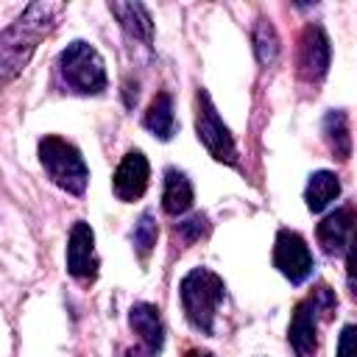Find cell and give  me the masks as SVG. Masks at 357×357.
Wrapping results in <instances>:
<instances>
[{
    "mask_svg": "<svg viewBox=\"0 0 357 357\" xmlns=\"http://www.w3.org/2000/svg\"><path fill=\"white\" fill-rule=\"evenodd\" d=\"M61 3H31L25 11L0 33V73L3 84L14 81V75L28 64L39 39L56 28L61 14Z\"/></svg>",
    "mask_w": 357,
    "mask_h": 357,
    "instance_id": "1",
    "label": "cell"
},
{
    "mask_svg": "<svg viewBox=\"0 0 357 357\" xmlns=\"http://www.w3.org/2000/svg\"><path fill=\"white\" fill-rule=\"evenodd\" d=\"M178 296H181V307H184L190 326L209 335L215 326L218 307L226 296L223 279L209 268H192L184 273V279L178 284Z\"/></svg>",
    "mask_w": 357,
    "mask_h": 357,
    "instance_id": "2",
    "label": "cell"
},
{
    "mask_svg": "<svg viewBox=\"0 0 357 357\" xmlns=\"http://www.w3.org/2000/svg\"><path fill=\"white\" fill-rule=\"evenodd\" d=\"M36 151H39V162H42L47 178L56 187H61L70 195H84V190L89 184V167L73 142H67L64 137L47 134L39 139Z\"/></svg>",
    "mask_w": 357,
    "mask_h": 357,
    "instance_id": "3",
    "label": "cell"
},
{
    "mask_svg": "<svg viewBox=\"0 0 357 357\" xmlns=\"http://www.w3.org/2000/svg\"><path fill=\"white\" fill-rule=\"evenodd\" d=\"M59 75H61L64 86L75 95H100L106 89L103 56L84 39L70 42L59 53Z\"/></svg>",
    "mask_w": 357,
    "mask_h": 357,
    "instance_id": "4",
    "label": "cell"
},
{
    "mask_svg": "<svg viewBox=\"0 0 357 357\" xmlns=\"http://www.w3.org/2000/svg\"><path fill=\"white\" fill-rule=\"evenodd\" d=\"M195 134L204 142V148L212 153V159L226 162V165H237L234 137H231L229 126L220 120L206 89H198V95H195Z\"/></svg>",
    "mask_w": 357,
    "mask_h": 357,
    "instance_id": "5",
    "label": "cell"
},
{
    "mask_svg": "<svg viewBox=\"0 0 357 357\" xmlns=\"http://www.w3.org/2000/svg\"><path fill=\"white\" fill-rule=\"evenodd\" d=\"M273 265L290 284H301V282L310 279V273L315 268V259H312V251H310L307 240L298 231L279 229L276 243H273Z\"/></svg>",
    "mask_w": 357,
    "mask_h": 357,
    "instance_id": "6",
    "label": "cell"
},
{
    "mask_svg": "<svg viewBox=\"0 0 357 357\" xmlns=\"http://www.w3.org/2000/svg\"><path fill=\"white\" fill-rule=\"evenodd\" d=\"M329 59H332V47H329L326 31L315 22L304 25V31L298 36V56H296L301 81L318 84L329 70Z\"/></svg>",
    "mask_w": 357,
    "mask_h": 357,
    "instance_id": "7",
    "label": "cell"
},
{
    "mask_svg": "<svg viewBox=\"0 0 357 357\" xmlns=\"http://www.w3.org/2000/svg\"><path fill=\"white\" fill-rule=\"evenodd\" d=\"M67 273L84 284L98 276V254H95V231L89 223L75 220L67 237Z\"/></svg>",
    "mask_w": 357,
    "mask_h": 357,
    "instance_id": "8",
    "label": "cell"
},
{
    "mask_svg": "<svg viewBox=\"0 0 357 357\" xmlns=\"http://www.w3.org/2000/svg\"><path fill=\"white\" fill-rule=\"evenodd\" d=\"M148 178H151V167H148L145 153H142L139 148H131V151L120 159V165H117V170H114V176H112L114 195H117L120 201L131 204V201H137V198L145 195Z\"/></svg>",
    "mask_w": 357,
    "mask_h": 357,
    "instance_id": "9",
    "label": "cell"
},
{
    "mask_svg": "<svg viewBox=\"0 0 357 357\" xmlns=\"http://www.w3.org/2000/svg\"><path fill=\"white\" fill-rule=\"evenodd\" d=\"M354 231H357V212L351 206H340L318 223L315 237H318V245L324 248V254L337 257V254H346Z\"/></svg>",
    "mask_w": 357,
    "mask_h": 357,
    "instance_id": "10",
    "label": "cell"
},
{
    "mask_svg": "<svg viewBox=\"0 0 357 357\" xmlns=\"http://www.w3.org/2000/svg\"><path fill=\"white\" fill-rule=\"evenodd\" d=\"M315 326H318V312L307 296L293 307V318H290V329H287V340H290V349L296 357H315V351H318Z\"/></svg>",
    "mask_w": 357,
    "mask_h": 357,
    "instance_id": "11",
    "label": "cell"
},
{
    "mask_svg": "<svg viewBox=\"0 0 357 357\" xmlns=\"http://www.w3.org/2000/svg\"><path fill=\"white\" fill-rule=\"evenodd\" d=\"M128 324L134 329V335H139L142 349H148L151 354H159L165 346V324L159 315V307L148 304V301H137L128 310Z\"/></svg>",
    "mask_w": 357,
    "mask_h": 357,
    "instance_id": "12",
    "label": "cell"
},
{
    "mask_svg": "<svg viewBox=\"0 0 357 357\" xmlns=\"http://www.w3.org/2000/svg\"><path fill=\"white\" fill-rule=\"evenodd\" d=\"M192 206V181L184 170L167 167L165 170V187H162V209L167 215H184Z\"/></svg>",
    "mask_w": 357,
    "mask_h": 357,
    "instance_id": "13",
    "label": "cell"
},
{
    "mask_svg": "<svg viewBox=\"0 0 357 357\" xmlns=\"http://www.w3.org/2000/svg\"><path fill=\"white\" fill-rule=\"evenodd\" d=\"M109 11L120 20V25L126 28L128 36H134L145 45L153 42V20L142 3H109Z\"/></svg>",
    "mask_w": 357,
    "mask_h": 357,
    "instance_id": "14",
    "label": "cell"
},
{
    "mask_svg": "<svg viewBox=\"0 0 357 357\" xmlns=\"http://www.w3.org/2000/svg\"><path fill=\"white\" fill-rule=\"evenodd\" d=\"M142 126L159 137L162 142H167L176 134V112H173V98L170 92H159L153 95V100L148 103V112L142 117Z\"/></svg>",
    "mask_w": 357,
    "mask_h": 357,
    "instance_id": "15",
    "label": "cell"
},
{
    "mask_svg": "<svg viewBox=\"0 0 357 357\" xmlns=\"http://www.w3.org/2000/svg\"><path fill=\"white\" fill-rule=\"evenodd\" d=\"M321 131H324V142L335 159L343 162L351 156V134H349V120H346L343 109H329L324 114Z\"/></svg>",
    "mask_w": 357,
    "mask_h": 357,
    "instance_id": "16",
    "label": "cell"
},
{
    "mask_svg": "<svg viewBox=\"0 0 357 357\" xmlns=\"http://www.w3.org/2000/svg\"><path fill=\"white\" fill-rule=\"evenodd\" d=\"M340 195V178L332 170H315L304 187V204L310 212H324Z\"/></svg>",
    "mask_w": 357,
    "mask_h": 357,
    "instance_id": "17",
    "label": "cell"
},
{
    "mask_svg": "<svg viewBox=\"0 0 357 357\" xmlns=\"http://www.w3.org/2000/svg\"><path fill=\"white\" fill-rule=\"evenodd\" d=\"M279 50H282L279 47V33H276L273 22L259 17L257 25H254V53H257V61L262 67H271V64H276Z\"/></svg>",
    "mask_w": 357,
    "mask_h": 357,
    "instance_id": "18",
    "label": "cell"
},
{
    "mask_svg": "<svg viewBox=\"0 0 357 357\" xmlns=\"http://www.w3.org/2000/svg\"><path fill=\"white\" fill-rule=\"evenodd\" d=\"M156 237H159V223H156V215L148 209L139 215V220L131 229V243H134V251L139 254V259H148V254L156 245Z\"/></svg>",
    "mask_w": 357,
    "mask_h": 357,
    "instance_id": "19",
    "label": "cell"
},
{
    "mask_svg": "<svg viewBox=\"0 0 357 357\" xmlns=\"http://www.w3.org/2000/svg\"><path fill=\"white\" fill-rule=\"evenodd\" d=\"M206 231H209V218L201 215V212H195L192 218L176 223V237H178L181 243H187V245H190V243H198L201 237H206Z\"/></svg>",
    "mask_w": 357,
    "mask_h": 357,
    "instance_id": "20",
    "label": "cell"
},
{
    "mask_svg": "<svg viewBox=\"0 0 357 357\" xmlns=\"http://www.w3.org/2000/svg\"><path fill=\"white\" fill-rule=\"evenodd\" d=\"M310 301H312V307H315V312H318L321 318H329V315L335 312V307H337V296H335V290L326 287V284H318V287L310 293Z\"/></svg>",
    "mask_w": 357,
    "mask_h": 357,
    "instance_id": "21",
    "label": "cell"
},
{
    "mask_svg": "<svg viewBox=\"0 0 357 357\" xmlns=\"http://www.w3.org/2000/svg\"><path fill=\"white\" fill-rule=\"evenodd\" d=\"M346 284H349V293L351 298L357 301V231L346 248Z\"/></svg>",
    "mask_w": 357,
    "mask_h": 357,
    "instance_id": "22",
    "label": "cell"
},
{
    "mask_svg": "<svg viewBox=\"0 0 357 357\" xmlns=\"http://www.w3.org/2000/svg\"><path fill=\"white\" fill-rule=\"evenodd\" d=\"M337 357H357V324H346L337 337Z\"/></svg>",
    "mask_w": 357,
    "mask_h": 357,
    "instance_id": "23",
    "label": "cell"
},
{
    "mask_svg": "<svg viewBox=\"0 0 357 357\" xmlns=\"http://www.w3.org/2000/svg\"><path fill=\"white\" fill-rule=\"evenodd\" d=\"M137 103V84H131V81H126V106L131 109Z\"/></svg>",
    "mask_w": 357,
    "mask_h": 357,
    "instance_id": "24",
    "label": "cell"
},
{
    "mask_svg": "<svg viewBox=\"0 0 357 357\" xmlns=\"http://www.w3.org/2000/svg\"><path fill=\"white\" fill-rule=\"evenodd\" d=\"M126 357H156V354H151L148 349H128Z\"/></svg>",
    "mask_w": 357,
    "mask_h": 357,
    "instance_id": "25",
    "label": "cell"
},
{
    "mask_svg": "<svg viewBox=\"0 0 357 357\" xmlns=\"http://www.w3.org/2000/svg\"><path fill=\"white\" fill-rule=\"evenodd\" d=\"M184 357H212V354H209V351H204V349H190Z\"/></svg>",
    "mask_w": 357,
    "mask_h": 357,
    "instance_id": "26",
    "label": "cell"
}]
</instances>
